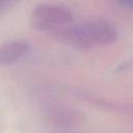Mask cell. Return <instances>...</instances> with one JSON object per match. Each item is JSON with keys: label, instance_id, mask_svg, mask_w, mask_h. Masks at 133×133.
<instances>
[{"label": "cell", "instance_id": "cell-1", "mask_svg": "<svg viewBox=\"0 0 133 133\" xmlns=\"http://www.w3.org/2000/svg\"><path fill=\"white\" fill-rule=\"evenodd\" d=\"M49 34L55 38L79 48H90L111 44L115 41L117 31L107 21L86 20L63 25Z\"/></svg>", "mask_w": 133, "mask_h": 133}, {"label": "cell", "instance_id": "cell-2", "mask_svg": "<svg viewBox=\"0 0 133 133\" xmlns=\"http://www.w3.org/2000/svg\"><path fill=\"white\" fill-rule=\"evenodd\" d=\"M73 14L69 7L57 3H38L32 9L30 22L38 30L51 31L71 23Z\"/></svg>", "mask_w": 133, "mask_h": 133}, {"label": "cell", "instance_id": "cell-3", "mask_svg": "<svg viewBox=\"0 0 133 133\" xmlns=\"http://www.w3.org/2000/svg\"><path fill=\"white\" fill-rule=\"evenodd\" d=\"M42 109L45 116L51 123L61 127H69L77 124L81 116L76 109L59 101H47Z\"/></svg>", "mask_w": 133, "mask_h": 133}, {"label": "cell", "instance_id": "cell-4", "mask_svg": "<svg viewBox=\"0 0 133 133\" xmlns=\"http://www.w3.org/2000/svg\"><path fill=\"white\" fill-rule=\"evenodd\" d=\"M30 50V44L23 38L10 39L0 46V64H10L24 57Z\"/></svg>", "mask_w": 133, "mask_h": 133}, {"label": "cell", "instance_id": "cell-5", "mask_svg": "<svg viewBox=\"0 0 133 133\" xmlns=\"http://www.w3.org/2000/svg\"><path fill=\"white\" fill-rule=\"evenodd\" d=\"M12 2L11 1H7V0H0V12L4 9H6Z\"/></svg>", "mask_w": 133, "mask_h": 133}]
</instances>
